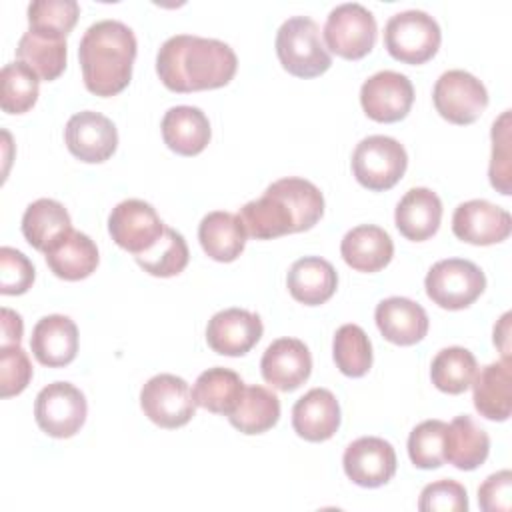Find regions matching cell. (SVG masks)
<instances>
[{
    "mask_svg": "<svg viewBox=\"0 0 512 512\" xmlns=\"http://www.w3.org/2000/svg\"><path fill=\"white\" fill-rule=\"evenodd\" d=\"M238 68L236 52L222 40L176 34L156 54V72L172 92H196L226 86Z\"/></svg>",
    "mask_w": 512,
    "mask_h": 512,
    "instance_id": "obj_1",
    "label": "cell"
},
{
    "mask_svg": "<svg viewBox=\"0 0 512 512\" xmlns=\"http://www.w3.org/2000/svg\"><path fill=\"white\" fill-rule=\"evenodd\" d=\"M322 214V192L316 184L298 176L272 182L260 198L246 202L238 212L246 234L256 240L310 230Z\"/></svg>",
    "mask_w": 512,
    "mask_h": 512,
    "instance_id": "obj_2",
    "label": "cell"
},
{
    "mask_svg": "<svg viewBox=\"0 0 512 512\" xmlns=\"http://www.w3.org/2000/svg\"><path fill=\"white\" fill-rule=\"evenodd\" d=\"M138 42L130 26L120 20H98L86 28L78 44L82 80L96 96L122 92L132 78Z\"/></svg>",
    "mask_w": 512,
    "mask_h": 512,
    "instance_id": "obj_3",
    "label": "cell"
},
{
    "mask_svg": "<svg viewBox=\"0 0 512 512\" xmlns=\"http://www.w3.org/2000/svg\"><path fill=\"white\" fill-rule=\"evenodd\" d=\"M276 54L282 68L298 78H314L332 66L320 26L308 16H290L276 32Z\"/></svg>",
    "mask_w": 512,
    "mask_h": 512,
    "instance_id": "obj_4",
    "label": "cell"
},
{
    "mask_svg": "<svg viewBox=\"0 0 512 512\" xmlns=\"http://www.w3.org/2000/svg\"><path fill=\"white\" fill-rule=\"evenodd\" d=\"M442 32L438 22L424 10H402L384 26L388 54L404 64H424L440 48Z\"/></svg>",
    "mask_w": 512,
    "mask_h": 512,
    "instance_id": "obj_5",
    "label": "cell"
},
{
    "mask_svg": "<svg viewBox=\"0 0 512 512\" xmlns=\"http://www.w3.org/2000/svg\"><path fill=\"white\" fill-rule=\"evenodd\" d=\"M406 166L408 154L392 136H366L352 152V174L364 188L372 192L390 190L404 176Z\"/></svg>",
    "mask_w": 512,
    "mask_h": 512,
    "instance_id": "obj_6",
    "label": "cell"
},
{
    "mask_svg": "<svg viewBox=\"0 0 512 512\" xmlns=\"http://www.w3.org/2000/svg\"><path fill=\"white\" fill-rule=\"evenodd\" d=\"M428 298L444 310H462L480 298L486 288L484 272L470 260H438L424 278Z\"/></svg>",
    "mask_w": 512,
    "mask_h": 512,
    "instance_id": "obj_7",
    "label": "cell"
},
{
    "mask_svg": "<svg viewBox=\"0 0 512 512\" xmlns=\"http://www.w3.org/2000/svg\"><path fill=\"white\" fill-rule=\"evenodd\" d=\"M322 34L326 48L334 54L346 60H358L374 48L378 26L374 14L366 6L344 2L330 10Z\"/></svg>",
    "mask_w": 512,
    "mask_h": 512,
    "instance_id": "obj_8",
    "label": "cell"
},
{
    "mask_svg": "<svg viewBox=\"0 0 512 512\" xmlns=\"http://www.w3.org/2000/svg\"><path fill=\"white\" fill-rule=\"evenodd\" d=\"M88 404L80 388L70 382L44 386L34 402V418L42 432L52 438H70L86 422Z\"/></svg>",
    "mask_w": 512,
    "mask_h": 512,
    "instance_id": "obj_9",
    "label": "cell"
},
{
    "mask_svg": "<svg viewBox=\"0 0 512 512\" xmlns=\"http://www.w3.org/2000/svg\"><path fill=\"white\" fill-rule=\"evenodd\" d=\"M432 100L436 112L452 124H472L488 106L486 86L470 72L454 68L440 74Z\"/></svg>",
    "mask_w": 512,
    "mask_h": 512,
    "instance_id": "obj_10",
    "label": "cell"
},
{
    "mask_svg": "<svg viewBox=\"0 0 512 512\" xmlns=\"http://www.w3.org/2000/svg\"><path fill=\"white\" fill-rule=\"evenodd\" d=\"M144 414L160 428H180L196 414L188 382L176 374H156L140 390Z\"/></svg>",
    "mask_w": 512,
    "mask_h": 512,
    "instance_id": "obj_11",
    "label": "cell"
},
{
    "mask_svg": "<svg viewBox=\"0 0 512 512\" xmlns=\"http://www.w3.org/2000/svg\"><path fill=\"white\" fill-rule=\"evenodd\" d=\"M164 228L166 224L160 220L154 206L138 198L118 202L108 216V232L112 240L134 256L150 250Z\"/></svg>",
    "mask_w": 512,
    "mask_h": 512,
    "instance_id": "obj_12",
    "label": "cell"
},
{
    "mask_svg": "<svg viewBox=\"0 0 512 512\" xmlns=\"http://www.w3.org/2000/svg\"><path fill=\"white\" fill-rule=\"evenodd\" d=\"M414 102V86L406 74L380 70L364 80L360 88V104L368 118L376 122L402 120Z\"/></svg>",
    "mask_w": 512,
    "mask_h": 512,
    "instance_id": "obj_13",
    "label": "cell"
},
{
    "mask_svg": "<svg viewBox=\"0 0 512 512\" xmlns=\"http://www.w3.org/2000/svg\"><path fill=\"white\" fill-rule=\"evenodd\" d=\"M64 140L72 156L88 164H100L116 152L118 130L108 116L82 110L66 122Z\"/></svg>",
    "mask_w": 512,
    "mask_h": 512,
    "instance_id": "obj_14",
    "label": "cell"
},
{
    "mask_svg": "<svg viewBox=\"0 0 512 512\" xmlns=\"http://www.w3.org/2000/svg\"><path fill=\"white\" fill-rule=\"evenodd\" d=\"M452 232L462 242L490 246L510 236L512 218L508 210L484 198H474L456 206L452 216Z\"/></svg>",
    "mask_w": 512,
    "mask_h": 512,
    "instance_id": "obj_15",
    "label": "cell"
},
{
    "mask_svg": "<svg viewBox=\"0 0 512 512\" xmlns=\"http://www.w3.org/2000/svg\"><path fill=\"white\" fill-rule=\"evenodd\" d=\"M346 476L362 488H378L396 474L394 446L378 436H362L350 442L342 456Z\"/></svg>",
    "mask_w": 512,
    "mask_h": 512,
    "instance_id": "obj_16",
    "label": "cell"
},
{
    "mask_svg": "<svg viewBox=\"0 0 512 512\" xmlns=\"http://www.w3.org/2000/svg\"><path fill=\"white\" fill-rule=\"evenodd\" d=\"M264 326L258 314L244 308L216 312L206 326L208 346L222 356H244L262 338Z\"/></svg>",
    "mask_w": 512,
    "mask_h": 512,
    "instance_id": "obj_17",
    "label": "cell"
},
{
    "mask_svg": "<svg viewBox=\"0 0 512 512\" xmlns=\"http://www.w3.org/2000/svg\"><path fill=\"white\" fill-rule=\"evenodd\" d=\"M260 372L272 388L292 392L310 378V350L298 338H278L264 350L260 360Z\"/></svg>",
    "mask_w": 512,
    "mask_h": 512,
    "instance_id": "obj_18",
    "label": "cell"
},
{
    "mask_svg": "<svg viewBox=\"0 0 512 512\" xmlns=\"http://www.w3.org/2000/svg\"><path fill=\"white\" fill-rule=\"evenodd\" d=\"M30 348L34 358L48 368H62L78 354V328L64 314L42 316L32 328Z\"/></svg>",
    "mask_w": 512,
    "mask_h": 512,
    "instance_id": "obj_19",
    "label": "cell"
},
{
    "mask_svg": "<svg viewBox=\"0 0 512 512\" xmlns=\"http://www.w3.org/2000/svg\"><path fill=\"white\" fill-rule=\"evenodd\" d=\"M374 320L380 334L398 346L418 344L428 332L426 310L418 302L404 296H390L378 302Z\"/></svg>",
    "mask_w": 512,
    "mask_h": 512,
    "instance_id": "obj_20",
    "label": "cell"
},
{
    "mask_svg": "<svg viewBox=\"0 0 512 512\" xmlns=\"http://www.w3.org/2000/svg\"><path fill=\"white\" fill-rule=\"evenodd\" d=\"M292 428L308 442H324L340 428V404L326 388H312L292 408Z\"/></svg>",
    "mask_w": 512,
    "mask_h": 512,
    "instance_id": "obj_21",
    "label": "cell"
},
{
    "mask_svg": "<svg viewBox=\"0 0 512 512\" xmlns=\"http://www.w3.org/2000/svg\"><path fill=\"white\" fill-rule=\"evenodd\" d=\"M442 220V202L430 188H410L396 204L394 222L408 240L422 242L434 236Z\"/></svg>",
    "mask_w": 512,
    "mask_h": 512,
    "instance_id": "obj_22",
    "label": "cell"
},
{
    "mask_svg": "<svg viewBox=\"0 0 512 512\" xmlns=\"http://www.w3.org/2000/svg\"><path fill=\"white\" fill-rule=\"evenodd\" d=\"M48 268L62 280H82L88 278L98 266V248L94 240L78 230L64 232L46 252Z\"/></svg>",
    "mask_w": 512,
    "mask_h": 512,
    "instance_id": "obj_23",
    "label": "cell"
},
{
    "mask_svg": "<svg viewBox=\"0 0 512 512\" xmlns=\"http://www.w3.org/2000/svg\"><path fill=\"white\" fill-rule=\"evenodd\" d=\"M472 400L480 416L504 422L512 412V372L510 360L486 364L472 380Z\"/></svg>",
    "mask_w": 512,
    "mask_h": 512,
    "instance_id": "obj_24",
    "label": "cell"
},
{
    "mask_svg": "<svg viewBox=\"0 0 512 512\" xmlns=\"http://www.w3.org/2000/svg\"><path fill=\"white\" fill-rule=\"evenodd\" d=\"M344 262L358 272H378L394 256L390 234L374 224H360L348 230L340 242Z\"/></svg>",
    "mask_w": 512,
    "mask_h": 512,
    "instance_id": "obj_25",
    "label": "cell"
},
{
    "mask_svg": "<svg viewBox=\"0 0 512 512\" xmlns=\"http://www.w3.org/2000/svg\"><path fill=\"white\" fill-rule=\"evenodd\" d=\"M164 144L180 156L200 154L212 136L208 116L196 106H172L162 118Z\"/></svg>",
    "mask_w": 512,
    "mask_h": 512,
    "instance_id": "obj_26",
    "label": "cell"
},
{
    "mask_svg": "<svg viewBox=\"0 0 512 512\" xmlns=\"http://www.w3.org/2000/svg\"><path fill=\"white\" fill-rule=\"evenodd\" d=\"M286 284L294 300L306 306H320L336 292L338 274L328 260L320 256H304L290 266Z\"/></svg>",
    "mask_w": 512,
    "mask_h": 512,
    "instance_id": "obj_27",
    "label": "cell"
},
{
    "mask_svg": "<svg viewBox=\"0 0 512 512\" xmlns=\"http://www.w3.org/2000/svg\"><path fill=\"white\" fill-rule=\"evenodd\" d=\"M246 230L238 214L214 210L208 212L198 226V240L202 250L216 262L236 260L246 246Z\"/></svg>",
    "mask_w": 512,
    "mask_h": 512,
    "instance_id": "obj_28",
    "label": "cell"
},
{
    "mask_svg": "<svg viewBox=\"0 0 512 512\" xmlns=\"http://www.w3.org/2000/svg\"><path fill=\"white\" fill-rule=\"evenodd\" d=\"M68 230H72L70 214L58 200L38 198L22 214V234L40 252H46Z\"/></svg>",
    "mask_w": 512,
    "mask_h": 512,
    "instance_id": "obj_29",
    "label": "cell"
},
{
    "mask_svg": "<svg viewBox=\"0 0 512 512\" xmlns=\"http://www.w3.org/2000/svg\"><path fill=\"white\" fill-rule=\"evenodd\" d=\"M490 452V438L470 416H456L448 424L444 458L458 470H476Z\"/></svg>",
    "mask_w": 512,
    "mask_h": 512,
    "instance_id": "obj_30",
    "label": "cell"
},
{
    "mask_svg": "<svg viewBox=\"0 0 512 512\" xmlns=\"http://www.w3.org/2000/svg\"><path fill=\"white\" fill-rule=\"evenodd\" d=\"M16 56L30 66L40 80H56L66 68V38L28 28L16 46Z\"/></svg>",
    "mask_w": 512,
    "mask_h": 512,
    "instance_id": "obj_31",
    "label": "cell"
},
{
    "mask_svg": "<svg viewBox=\"0 0 512 512\" xmlns=\"http://www.w3.org/2000/svg\"><path fill=\"white\" fill-rule=\"evenodd\" d=\"M244 392V382L242 378L222 366H214L204 370L192 388V396L196 406L214 412V414H230L236 404L240 402Z\"/></svg>",
    "mask_w": 512,
    "mask_h": 512,
    "instance_id": "obj_32",
    "label": "cell"
},
{
    "mask_svg": "<svg viewBox=\"0 0 512 512\" xmlns=\"http://www.w3.org/2000/svg\"><path fill=\"white\" fill-rule=\"evenodd\" d=\"M280 418L278 396L258 384L244 386L242 398L228 414L230 424L242 434H262L270 430Z\"/></svg>",
    "mask_w": 512,
    "mask_h": 512,
    "instance_id": "obj_33",
    "label": "cell"
},
{
    "mask_svg": "<svg viewBox=\"0 0 512 512\" xmlns=\"http://www.w3.org/2000/svg\"><path fill=\"white\" fill-rule=\"evenodd\" d=\"M476 372L478 364L474 354L462 346L442 348L430 364L432 384L446 394H462L468 390Z\"/></svg>",
    "mask_w": 512,
    "mask_h": 512,
    "instance_id": "obj_34",
    "label": "cell"
},
{
    "mask_svg": "<svg viewBox=\"0 0 512 512\" xmlns=\"http://www.w3.org/2000/svg\"><path fill=\"white\" fill-rule=\"evenodd\" d=\"M134 258L138 266L144 268V272L160 278H170L180 274L188 266L190 252L184 236L178 230L166 226L158 242L150 250Z\"/></svg>",
    "mask_w": 512,
    "mask_h": 512,
    "instance_id": "obj_35",
    "label": "cell"
},
{
    "mask_svg": "<svg viewBox=\"0 0 512 512\" xmlns=\"http://www.w3.org/2000/svg\"><path fill=\"white\" fill-rule=\"evenodd\" d=\"M40 78L24 62H8L0 76V106L8 114H24L38 100Z\"/></svg>",
    "mask_w": 512,
    "mask_h": 512,
    "instance_id": "obj_36",
    "label": "cell"
},
{
    "mask_svg": "<svg viewBox=\"0 0 512 512\" xmlns=\"http://www.w3.org/2000/svg\"><path fill=\"white\" fill-rule=\"evenodd\" d=\"M332 356L344 376L360 378L372 366V344L358 324H344L332 340Z\"/></svg>",
    "mask_w": 512,
    "mask_h": 512,
    "instance_id": "obj_37",
    "label": "cell"
},
{
    "mask_svg": "<svg viewBox=\"0 0 512 512\" xmlns=\"http://www.w3.org/2000/svg\"><path fill=\"white\" fill-rule=\"evenodd\" d=\"M446 432L448 424L442 420H424L414 426L408 436L410 462L422 470L440 468L446 462Z\"/></svg>",
    "mask_w": 512,
    "mask_h": 512,
    "instance_id": "obj_38",
    "label": "cell"
},
{
    "mask_svg": "<svg viewBox=\"0 0 512 512\" xmlns=\"http://www.w3.org/2000/svg\"><path fill=\"white\" fill-rule=\"evenodd\" d=\"M80 16L76 0H34L28 4L30 30L66 38Z\"/></svg>",
    "mask_w": 512,
    "mask_h": 512,
    "instance_id": "obj_39",
    "label": "cell"
},
{
    "mask_svg": "<svg viewBox=\"0 0 512 512\" xmlns=\"http://www.w3.org/2000/svg\"><path fill=\"white\" fill-rule=\"evenodd\" d=\"M492 156L488 166L490 184L504 196L512 192L510 166V110H504L492 124Z\"/></svg>",
    "mask_w": 512,
    "mask_h": 512,
    "instance_id": "obj_40",
    "label": "cell"
},
{
    "mask_svg": "<svg viewBox=\"0 0 512 512\" xmlns=\"http://www.w3.org/2000/svg\"><path fill=\"white\" fill-rule=\"evenodd\" d=\"M418 510L422 512H466L468 494L466 488L450 478L430 482L422 488Z\"/></svg>",
    "mask_w": 512,
    "mask_h": 512,
    "instance_id": "obj_41",
    "label": "cell"
},
{
    "mask_svg": "<svg viewBox=\"0 0 512 512\" xmlns=\"http://www.w3.org/2000/svg\"><path fill=\"white\" fill-rule=\"evenodd\" d=\"M32 378V364L20 344L0 346V394L10 398L20 394Z\"/></svg>",
    "mask_w": 512,
    "mask_h": 512,
    "instance_id": "obj_42",
    "label": "cell"
},
{
    "mask_svg": "<svg viewBox=\"0 0 512 512\" xmlns=\"http://www.w3.org/2000/svg\"><path fill=\"white\" fill-rule=\"evenodd\" d=\"M36 270L28 256L20 250L2 246L0 248V292L6 296L24 294L34 282Z\"/></svg>",
    "mask_w": 512,
    "mask_h": 512,
    "instance_id": "obj_43",
    "label": "cell"
},
{
    "mask_svg": "<svg viewBox=\"0 0 512 512\" xmlns=\"http://www.w3.org/2000/svg\"><path fill=\"white\" fill-rule=\"evenodd\" d=\"M512 472L490 474L478 488V504L484 512H508L512 508Z\"/></svg>",
    "mask_w": 512,
    "mask_h": 512,
    "instance_id": "obj_44",
    "label": "cell"
},
{
    "mask_svg": "<svg viewBox=\"0 0 512 512\" xmlns=\"http://www.w3.org/2000/svg\"><path fill=\"white\" fill-rule=\"evenodd\" d=\"M0 320H2V338H0V346H14L20 344L22 340V332H24V324H22V316L10 308H2L0 310Z\"/></svg>",
    "mask_w": 512,
    "mask_h": 512,
    "instance_id": "obj_45",
    "label": "cell"
},
{
    "mask_svg": "<svg viewBox=\"0 0 512 512\" xmlns=\"http://www.w3.org/2000/svg\"><path fill=\"white\" fill-rule=\"evenodd\" d=\"M508 334H510V312L502 314L500 322L494 326V344L500 348L502 360H510V342H508Z\"/></svg>",
    "mask_w": 512,
    "mask_h": 512,
    "instance_id": "obj_46",
    "label": "cell"
}]
</instances>
